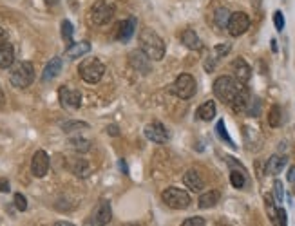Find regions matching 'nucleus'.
Masks as SVG:
<instances>
[{"label": "nucleus", "mask_w": 295, "mask_h": 226, "mask_svg": "<svg viewBox=\"0 0 295 226\" xmlns=\"http://www.w3.org/2000/svg\"><path fill=\"white\" fill-rule=\"evenodd\" d=\"M139 49L151 60L160 62L165 56V42L156 31H152L151 28H145L139 31Z\"/></svg>", "instance_id": "f257e3e1"}, {"label": "nucleus", "mask_w": 295, "mask_h": 226, "mask_svg": "<svg viewBox=\"0 0 295 226\" xmlns=\"http://www.w3.org/2000/svg\"><path fill=\"white\" fill-rule=\"evenodd\" d=\"M243 87V83H239L235 78L232 76H219L214 82V94H216L217 99H221L223 103L230 105L234 101V98L237 96L239 89Z\"/></svg>", "instance_id": "f03ea898"}, {"label": "nucleus", "mask_w": 295, "mask_h": 226, "mask_svg": "<svg viewBox=\"0 0 295 226\" xmlns=\"http://www.w3.org/2000/svg\"><path fill=\"white\" fill-rule=\"evenodd\" d=\"M34 80V65L31 62H18L17 65L11 69L9 74V82L13 87L17 89H26L29 87Z\"/></svg>", "instance_id": "7ed1b4c3"}, {"label": "nucleus", "mask_w": 295, "mask_h": 226, "mask_svg": "<svg viewBox=\"0 0 295 226\" xmlns=\"http://www.w3.org/2000/svg\"><path fill=\"white\" fill-rule=\"evenodd\" d=\"M78 74L85 83H98L105 74V65L98 58H85L78 65Z\"/></svg>", "instance_id": "20e7f679"}, {"label": "nucleus", "mask_w": 295, "mask_h": 226, "mask_svg": "<svg viewBox=\"0 0 295 226\" xmlns=\"http://www.w3.org/2000/svg\"><path fill=\"white\" fill-rule=\"evenodd\" d=\"M162 199H163V203L172 210H185V208H189L190 203H192L189 192H185L183 188H178V187L165 188L162 194Z\"/></svg>", "instance_id": "39448f33"}, {"label": "nucleus", "mask_w": 295, "mask_h": 226, "mask_svg": "<svg viewBox=\"0 0 295 226\" xmlns=\"http://www.w3.org/2000/svg\"><path fill=\"white\" fill-rule=\"evenodd\" d=\"M112 17H114V6L109 4L107 0H96L91 6L89 18L95 26H105L111 22Z\"/></svg>", "instance_id": "423d86ee"}, {"label": "nucleus", "mask_w": 295, "mask_h": 226, "mask_svg": "<svg viewBox=\"0 0 295 226\" xmlns=\"http://www.w3.org/2000/svg\"><path fill=\"white\" fill-rule=\"evenodd\" d=\"M196 87H197V85H196L194 76L183 72V74H179V76L176 78V82L170 85V93L181 99H189L196 94Z\"/></svg>", "instance_id": "0eeeda50"}, {"label": "nucleus", "mask_w": 295, "mask_h": 226, "mask_svg": "<svg viewBox=\"0 0 295 226\" xmlns=\"http://www.w3.org/2000/svg\"><path fill=\"white\" fill-rule=\"evenodd\" d=\"M112 219V208L111 203L107 199H101L100 203L96 204L93 214L89 217V226H107Z\"/></svg>", "instance_id": "6e6552de"}, {"label": "nucleus", "mask_w": 295, "mask_h": 226, "mask_svg": "<svg viewBox=\"0 0 295 226\" xmlns=\"http://www.w3.org/2000/svg\"><path fill=\"white\" fill-rule=\"evenodd\" d=\"M250 28V17L243 11H235L230 15V20H229V28L227 31L230 33V36H241V34H245Z\"/></svg>", "instance_id": "1a4fd4ad"}, {"label": "nucleus", "mask_w": 295, "mask_h": 226, "mask_svg": "<svg viewBox=\"0 0 295 226\" xmlns=\"http://www.w3.org/2000/svg\"><path fill=\"white\" fill-rule=\"evenodd\" d=\"M58 99H60L62 107H66V109H80L82 107V93L78 89L62 85L60 91H58Z\"/></svg>", "instance_id": "9d476101"}, {"label": "nucleus", "mask_w": 295, "mask_h": 226, "mask_svg": "<svg viewBox=\"0 0 295 226\" xmlns=\"http://www.w3.org/2000/svg\"><path fill=\"white\" fill-rule=\"evenodd\" d=\"M151 58L145 55L141 49H134L129 53V64L134 71L141 72V74H149L151 72Z\"/></svg>", "instance_id": "9b49d317"}, {"label": "nucleus", "mask_w": 295, "mask_h": 226, "mask_svg": "<svg viewBox=\"0 0 295 226\" xmlns=\"http://www.w3.org/2000/svg\"><path fill=\"white\" fill-rule=\"evenodd\" d=\"M145 138L149 139V141H152V143L163 145L168 141V130L165 129V125L160 122L149 123V125L145 127Z\"/></svg>", "instance_id": "f8f14e48"}, {"label": "nucleus", "mask_w": 295, "mask_h": 226, "mask_svg": "<svg viewBox=\"0 0 295 226\" xmlns=\"http://www.w3.org/2000/svg\"><path fill=\"white\" fill-rule=\"evenodd\" d=\"M31 172L34 177H44L49 172V156L45 150H36L31 160Z\"/></svg>", "instance_id": "ddd939ff"}, {"label": "nucleus", "mask_w": 295, "mask_h": 226, "mask_svg": "<svg viewBox=\"0 0 295 226\" xmlns=\"http://www.w3.org/2000/svg\"><path fill=\"white\" fill-rule=\"evenodd\" d=\"M232 72H234L235 80L239 83H243V85L252 78V67L248 65L246 60H243V58H235V60L232 62Z\"/></svg>", "instance_id": "4468645a"}, {"label": "nucleus", "mask_w": 295, "mask_h": 226, "mask_svg": "<svg viewBox=\"0 0 295 226\" xmlns=\"http://www.w3.org/2000/svg\"><path fill=\"white\" fill-rule=\"evenodd\" d=\"M134 31H136V18L123 20V22L118 24V28H116V40L125 44V42H129V40L132 38Z\"/></svg>", "instance_id": "2eb2a0df"}, {"label": "nucleus", "mask_w": 295, "mask_h": 226, "mask_svg": "<svg viewBox=\"0 0 295 226\" xmlns=\"http://www.w3.org/2000/svg\"><path fill=\"white\" fill-rule=\"evenodd\" d=\"M183 185L192 192H201L205 188V179L197 170H187L183 174Z\"/></svg>", "instance_id": "dca6fc26"}, {"label": "nucleus", "mask_w": 295, "mask_h": 226, "mask_svg": "<svg viewBox=\"0 0 295 226\" xmlns=\"http://www.w3.org/2000/svg\"><path fill=\"white\" fill-rule=\"evenodd\" d=\"M250 91L243 85V87L239 89V93H237V96L234 98V101H232V109H234V112H246V107H248V103H250Z\"/></svg>", "instance_id": "f3484780"}, {"label": "nucleus", "mask_w": 295, "mask_h": 226, "mask_svg": "<svg viewBox=\"0 0 295 226\" xmlns=\"http://www.w3.org/2000/svg\"><path fill=\"white\" fill-rule=\"evenodd\" d=\"M87 53H91L89 42H72V44L67 45V49H66V56L67 58H71V60H74V58H82V56L87 55Z\"/></svg>", "instance_id": "a211bd4d"}, {"label": "nucleus", "mask_w": 295, "mask_h": 226, "mask_svg": "<svg viewBox=\"0 0 295 226\" xmlns=\"http://www.w3.org/2000/svg\"><path fill=\"white\" fill-rule=\"evenodd\" d=\"M286 163H288V160H286L284 156L275 154L266 161V168H264V172H266L268 176H277V174H281V172L284 170Z\"/></svg>", "instance_id": "6ab92c4d"}, {"label": "nucleus", "mask_w": 295, "mask_h": 226, "mask_svg": "<svg viewBox=\"0 0 295 226\" xmlns=\"http://www.w3.org/2000/svg\"><path fill=\"white\" fill-rule=\"evenodd\" d=\"M60 72H62V58L55 56V58L49 60V64L45 65L44 72H42V82H51V80H55Z\"/></svg>", "instance_id": "aec40b11"}, {"label": "nucleus", "mask_w": 295, "mask_h": 226, "mask_svg": "<svg viewBox=\"0 0 295 226\" xmlns=\"http://www.w3.org/2000/svg\"><path fill=\"white\" fill-rule=\"evenodd\" d=\"M196 114H197V118L203 120V122H212L214 116H216V101L208 99L205 103H201L199 107H197V112H196Z\"/></svg>", "instance_id": "412c9836"}, {"label": "nucleus", "mask_w": 295, "mask_h": 226, "mask_svg": "<svg viewBox=\"0 0 295 226\" xmlns=\"http://www.w3.org/2000/svg\"><path fill=\"white\" fill-rule=\"evenodd\" d=\"M219 199H221V194L217 192V190H208V192L201 194V197H199V201H197V204H199V208L206 210V208L216 206V204L219 203Z\"/></svg>", "instance_id": "4be33fe9"}, {"label": "nucleus", "mask_w": 295, "mask_h": 226, "mask_svg": "<svg viewBox=\"0 0 295 226\" xmlns=\"http://www.w3.org/2000/svg\"><path fill=\"white\" fill-rule=\"evenodd\" d=\"M15 62V49L13 45L7 42L4 47H0V69H9Z\"/></svg>", "instance_id": "5701e85b"}, {"label": "nucleus", "mask_w": 295, "mask_h": 226, "mask_svg": "<svg viewBox=\"0 0 295 226\" xmlns=\"http://www.w3.org/2000/svg\"><path fill=\"white\" fill-rule=\"evenodd\" d=\"M181 42H183L185 47H189L190 51H199L201 49L199 36H197V33L192 31V29H187V31L181 34Z\"/></svg>", "instance_id": "b1692460"}, {"label": "nucleus", "mask_w": 295, "mask_h": 226, "mask_svg": "<svg viewBox=\"0 0 295 226\" xmlns=\"http://www.w3.org/2000/svg\"><path fill=\"white\" fill-rule=\"evenodd\" d=\"M232 13L227 9V7H219L216 13H214V26L217 29H227L229 28V20Z\"/></svg>", "instance_id": "393cba45"}, {"label": "nucleus", "mask_w": 295, "mask_h": 226, "mask_svg": "<svg viewBox=\"0 0 295 226\" xmlns=\"http://www.w3.org/2000/svg\"><path fill=\"white\" fill-rule=\"evenodd\" d=\"M268 123H270V127H279L281 123H283V110L279 105H273L270 112H268Z\"/></svg>", "instance_id": "a878e982"}, {"label": "nucleus", "mask_w": 295, "mask_h": 226, "mask_svg": "<svg viewBox=\"0 0 295 226\" xmlns=\"http://www.w3.org/2000/svg\"><path fill=\"white\" fill-rule=\"evenodd\" d=\"M69 145H71L72 150L76 152H87L91 149V141L85 138H71L69 139Z\"/></svg>", "instance_id": "bb28decb"}, {"label": "nucleus", "mask_w": 295, "mask_h": 226, "mask_svg": "<svg viewBox=\"0 0 295 226\" xmlns=\"http://www.w3.org/2000/svg\"><path fill=\"white\" fill-rule=\"evenodd\" d=\"M72 172H74V176H78V177H87L89 176L91 168L85 160H78L76 163H74V166H72Z\"/></svg>", "instance_id": "cd10ccee"}, {"label": "nucleus", "mask_w": 295, "mask_h": 226, "mask_svg": "<svg viewBox=\"0 0 295 226\" xmlns=\"http://www.w3.org/2000/svg\"><path fill=\"white\" fill-rule=\"evenodd\" d=\"M230 183H232V187L234 188H243L245 187V174H243V170H232L230 172Z\"/></svg>", "instance_id": "c85d7f7f"}, {"label": "nucleus", "mask_w": 295, "mask_h": 226, "mask_svg": "<svg viewBox=\"0 0 295 226\" xmlns=\"http://www.w3.org/2000/svg\"><path fill=\"white\" fill-rule=\"evenodd\" d=\"M264 206H266V214L268 217H270V221H277V210H275V203H273V197L270 195V194H266L264 195Z\"/></svg>", "instance_id": "c756f323"}, {"label": "nucleus", "mask_w": 295, "mask_h": 226, "mask_svg": "<svg viewBox=\"0 0 295 226\" xmlns=\"http://www.w3.org/2000/svg\"><path fill=\"white\" fill-rule=\"evenodd\" d=\"M216 132H217V136L219 138L223 139V141H227V143L232 147V149H235V145H234V141H232V138L229 136V132H227V129H225V122L223 120H219L217 122V125H216Z\"/></svg>", "instance_id": "7c9ffc66"}, {"label": "nucleus", "mask_w": 295, "mask_h": 226, "mask_svg": "<svg viewBox=\"0 0 295 226\" xmlns=\"http://www.w3.org/2000/svg\"><path fill=\"white\" fill-rule=\"evenodd\" d=\"M80 129H89V125L85 122H66L62 123V130L64 132H74V130H80Z\"/></svg>", "instance_id": "2f4dec72"}, {"label": "nucleus", "mask_w": 295, "mask_h": 226, "mask_svg": "<svg viewBox=\"0 0 295 226\" xmlns=\"http://www.w3.org/2000/svg\"><path fill=\"white\" fill-rule=\"evenodd\" d=\"M62 38L66 40L67 44H72V24L69 20H62Z\"/></svg>", "instance_id": "473e14b6"}, {"label": "nucleus", "mask_w": 295, "mask_h": 226, "mask_svg": "<svg viewBox=\"0 0 295 226\" xmlns=\"http://www.w3.org/2000/svg\"><path fill=\"white\" fill-rule=\"evenodd\" d=\"M259 110H261V101L257 98H252L248 107H246V114H248V116H257Z\"/></svg>", "instance_id": "72a5a7b5"}, {"label": "nucleus", "mask_w": 295, "mask_h": 226, "mask_svg": "<svg viewBox=\"0 0 295 226\" xmlns=\"http://www.w3.org/2000/svg\"><path fill=\"white\" fill-rule=\"evenodd\" d=\"M13 203H15L17 210H20V212H26V210H28V199H26V195H24V194H15Z\"/></svg>", "instance_id": "f704fd0d"}, {"label": "nucleus", "mask_w": 295, "mask_h": 226, "mask_svg": "<svg viewBox=\"0 0 295 226\" xmlns=\"http://www.w3.org/2000/svg\"><path fill=\"white\" fill-rule=\"evenodd\" d=\"M230 49H232V44H217L216 47H214V53H216L217 58H223V56H227L230 53Z\"/></svg>", "instance_id": "c9c22d12"}, {"label": "nucleus", "mask_w": 295, "mask_h": 226, "mask_svg": "<svg viewBox=\"0 0 295 226\" xmlns=\"http://www.w3.org/2000/svg\"><path fill=\"white\" fill-rule=\"evenodd\" d=\"M273 194H275V201H277V203H283L284 190H283V183L279 181V179H275V183H273Z\"/></svg>", "instance_id": "e433bc0d"}, {"label": "nucleus", "mask_w": 295, "mask_h": 226, "mask_svg": "<svg viewBox=\"0 0 295 226\" xmlns=\"http://www.w3.org/2000/svg\"><path fill=\"white\" fill-rule=\"evenodd\" d=\"M273 26L277 31H283L284 29V15L283 11H275L273 13Z\"/></svg>", "instance_id": "4c0bfd02"}, {"label": "nucleus", "mask_w": 295, "mask_h": 226, "mask_svg": "<svg viewBox=\"0 0 295 226\" xmlns=\"http://www.w3.org/2000/svg\"><path fill=\"white\" fill-rule=\"evenodd\" d=\"M205 219L203 217H189V219L183 221V225L181 226H205Z\"/></svg>", "instance_id": "58836bf2"}, {"label": "nucleus", "mask_w": 295, "mask_h": 226, "mask_svg": "<svg viewBox=\"0 0 295 226\" xmlns=\"http://www.w3.org/2000/svg\"><path fill=\"white\" fill-rule=\"evenodd\" d=\"M277 221L279 226H288V214L284 208H277Z\"/></svg>", "instance_id": "ea45409f"}, {"label": "nucleus", "mask_w": 295, "mask_h": 226, "mask_svg": "<svg viewBox=\"0 0 295 226\" xmlns=\"http://www.w3.org/2000/svg\"><path fill=\"white\" fill-rule=\"evenodd\" d=\"M9 190H11V188H9V181H7L6 177H0V192L7 194Z\"/></svg>", "instance_id": "a19ab883"}, {"label": "nucleus", "mask_w": 295, "mask_h": 226, "mask_svg": "<svg viewBox=\"0 0 295 226\" xmlns=\"http://www.w3.org/2000/svg\"><path fill=\"white\" fill-rule=\"evenodd\" d=\"M6 44H7V33H6V29L0 28V47H4Z\"/></svg>", "instance_id": "79ce46f5"}, {"label": "nucleus", "mask_w": 295, "mask_h": 226, "mask_svg": "<svg viewBox=\"0 0 295 226\" xmlns=\"http://www.w3.org/2000/svg\"><path fill=\"white\" fill-rule=\"evenodd\" d=\"M107 132L111 134V136H118V134H120V130H118L116 125H109V127H107Z\"/></svg>", "instance_id": "37998d69"}, {"label": "nucleus", "mask_w": 295, "mask_h": 226, "mask_svg": "<svg viewBox=\"0 0 295 226\" xmlns=\"http://www.w3.org/2000/svg\"><path fill=\"white\" fill-rule=\"evenodd\" d=\"M288 181L290 183H294L295 181V166H292L288 170Z\"/></svg>", "instance_id": "c03bdc74"}, {"label": "nucleus", "mask_w": 295, "mask_h": 226, "mask_svg": "<svg viewBox=\"0 0 295 226\" xmlns=\"http://www.w3.org/2000/svg\"><path fill=\"white\" fill-rule=\"evenodd\" d=\"M6 105V94H4V91H2V87H0V109Z\"/></svg>", "instance_id": "a18cd8bd"}, {"label": "nucleus", "mask_w": 295, "mask_h": 226, "mask_svg": "<svg viewBox=\"0 0 295 226\" xmlns=\"http://www.w3.org/2000/svg\"><path fill=\"white\" fill-rule=\"evenodd\" d=\"M53 226H74L72 223H67V221H58V223H55Z\"/></svg>", "instance_id": "49530a36"}, {"label": "nucleus", "mask_w": 295, "mask_h": 226, "mask_svg": "<svg viewBox=\"0 0 295 226\" xmlns=\"http://www.w3.org/2000/svg\"><path fill=\"white\" fill-rule=\"evenodd\" d=\"M120 168H122V172H123V174H129V170H127V165H125V161H123V160H120Z\"/></svg>", "instance_id": "de8ad7c7"}, {"label": "nucleus", "mask_w": 295, "mask_h": 226, "mask_svg": "<svg viewBox=\"0 0 295 226\" xmlns=\"http://www.w3.org/2000/svg\"><path fill=\"white\" fill-rule=\"evenodd\" d=\"M60 0H45V4H49V6H56Z\"/></svg>", "instance_id": "09e8293b"}, {"label": "nucleus", "mask_w": 295, "mask_h": 226, "mask_svg": "<svg viewBox=\"0 0 295 226\" xmlns=\"http://www.w3.org/2000/svg\"><path fill=\"white\" fill-rule=\"evenodd\" d=\"M272 51H273V53L277 51V42H275V40H272Z\"/></svg>", "instance_id": "8fccbe9b"}]
</instances>
